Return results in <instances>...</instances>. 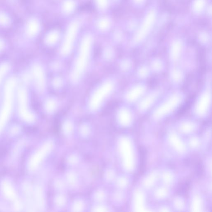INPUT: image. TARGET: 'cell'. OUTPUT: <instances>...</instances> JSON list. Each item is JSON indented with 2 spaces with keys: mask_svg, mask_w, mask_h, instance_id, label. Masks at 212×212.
<instances>
[{
  "mask_svg": "<svg viewBox=\"0 0 212 212\" xmlns=\"http://www.w3.org/2000/svg\"><path fill=\"white\" fill-rule=\"evenodd\" d=\"M139 150L140 156L139 170L140 172L142 173L145 168L146 158L147 156L146 150L142 147H140Z\"/></svg>",
  "mask_w": 212,
  "mask_h": 212,
  "instance_id": "cell-1",
  "label": "cell"
}]
</instances>
